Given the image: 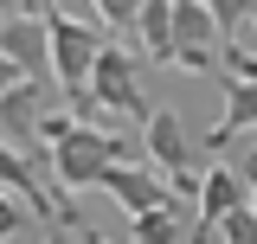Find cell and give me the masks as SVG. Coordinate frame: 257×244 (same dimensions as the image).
<instances>
[{"label":"cell","instance_id":"obj_1","mask_svg":"<svg viewBox=\"0 0 257 244\" xmlns=\"http://www.w3.org/2000/svg\"><path fill=\"white\" fill-rule=\"evenodd\" d=\"M45 32H52V77L71 103L90 96V71L103 58V26L90 7H45Z\"/></svg>","mask_w":257,"mask_h":244},{"label":"cell","instance_id":"obj_2","mask_svg":"<svg viewBox=\"0 0 257 244\" xmlns=\"http://www.w3.org/2000/svg\"><path fill=\"white\" fill-rule=\"evenodd\" d=\"M122 135H109V129H96V122H71L58 142H52V167H45V180L58 186V193H84V186H103L109 167H122Z\"/></svg>","mask_w":257,"mask_h":244},{"label":"cell","instance_id":"obj_3","mask_svg":"<svg viewBox=\"0 0 257 244\" xmlns=\"http://www.w3.org/2000/svg\"><path fill=\"white\" fill-rule=\"evenodd\" d=\"M142 64L128 58L122 45H103V58H96L90 71V103L103 109V116H142V129H148V96H142V77H135Z\"/></svg>","mask_w":257,"mask_h":244},{"label":"cell","instance_id":"obj_4","mask_svg":"<svg viewBox=\"0 0 257 244\" xmlns=\"http://www.w3.org/2000/svg\"><path fill=\"white\" fill-rule=\"evenodd\" d=\"M0 52L26 84H58L52 77V32H45V7L39 0H26V13L0 26Z\"/></svg>","mask_w":257,"mask_h":244},{"label":"cell","instance_id":"obj_5","mask_svg":"<svg viewBox=\"0 0 257 244\" xmlns=\"http://www.w3.org/2000/svg\"><path fill=\"white\" fill-rule=\"evenodd\" d=\"M142 142H148V167H155L174 193H199V186H193V174H187L193 148H187V129H180V116H174V109H155V116H148V129H142Z\"/></svg>","mask_w":257,"mask_h":244},{"label":"cell","instance_id":"obj_6","mask_svg":"<svg viewBox=\"0 0 257 244\" xmlns=\"http://www.w3.org/2000/svg\"><path fill=\"white\" fill-rule=\"evenodd\" d=\"M212 39H219V20L206 0H174V64L180 71H219L212 64Z\"/></svg>","mask_w":257,"mask_h":244},{"label":"cell","instance_id":"obj_7","mask_svg":"<svg viewBox=\"0 0 257 244\" xmlns=\"http://www.w3.org/2000/svg\"><path fill=\"white\" fill-rule=\"evenodd\" d=\"M238 206H251L244 174L225 167V161H219V167H206V180H199V212H193V244H212V231H219Z\"/></svg>","mask_w":257,"mask_h":244},{"label":"cell","instance_id":"obj_8","mask_svg":"<svg viewBox=\"0 0 257 244\" xmlns=\"http://www.w3.org/2000/svg\"><path fill=\"white\" fill-rule=\"evenodd\" d=\"M103 193H109L128 218H148V212H161V206H180V193L161 180L155 167H128V161L103 174Z\"/></svg>","mask_w":257,"mask_h":244},{"label":"cell","instance_id":"obj_9","mask_svg":"<svg viewBox=\"0 0 257 244\" xmlns=\"http://www.w3.org/2000/svg\"><path fill=\"white\" fill-rule=\"evenodd\" d=\"M0 193H13L32 218H58V206H52V199H45V186H39V167H32L26 154H13L7 142H0Z\"/></svg>","mask_w":257,"mask_h":244},{"label":"cell","instance_id":"obj_10","mask_svg":"<svg viewBox=\"0 0 257 244\" xmlns=\"http://www.w3.org/2000/svg\"><path fill=\"white\" fill-rule=\"evenodd\" d=\"M231 135H257V84H225V116H219V129H212V154H219Z\"/></svg>","mask_w":257,"mask_h":244},{"label":"cell","instance_id":"obj_11","mask_svg":"<svg viewBox=\"0 0 257 244\" xmlns=\"http://www.w3.org/2000/svg\"><path fill=\"white\" fill-rule=\"evenodd\" d=\"M135 32H142V52L155 64H174V0H142Z\"/></svg>","mask_w":257,"mask_h":244},{"label":"cell","instance_id":"obj_12","mask_svg":"<svg viewBox=\"0 0 257 244\" xmlns=\"http://www.w3.org/2000/svg\"><path fill=\"white\" fill-rule=\"evenodd\" d=\"M128 238L135 244H193V231L180 225V206H161L148 218H128Z\"/></svg>","mask_w":257,"mask_h":244},{"label":"cell","instance_id":"obj_13","mask_svg":"<svg viewBox=\"0 0 257 244\" xmlns=\"http://www.w3.org/2000/svg\"><path fill=\"white\" fill-rule=\"evenodd\" d=\"M219 231H225V244H257V212H251V206H238Z\"/></svg>","mask_w":257,"mask_h":244},{"label":"cell","instance_id":"obj_14","mask_svg":"<svg viewBox=\"0 0 257 244\" xmlns=\"http://www.w3.org/2000/svg\"><path fill=\"white\" fill-rule=\"evenodd\" d=\"M20 225H32V212L13 199V193H0V244H7V238H20Z\"/></svg>","mask_w":257,"mask_h":244},{"label":"cell","instance_id":"obj_15","mask_svg":"<svg viewBox=\"0 0 257 244\" xmlns=\"http://www.w3.org/2000/svg\"><path fill=\"white\" fill-rule=\"evenodd\" d=\"M45 244H84V231L64 225V218H52V225H45Z\"/></svg>","mask_w":257,"mask_h":244},{"label":"cell","instance_id":"obj_16","mask_svg":"<svg viewBox=\"0 0 257 244\" xmlns=\"http://www.w3.org/2000/svg\"><path fill=\"white\" fill-rule=\"evenodd\" d=\"M238 174H244V193H251V212H257V148L238 161Z\"/></svg>","mask_w":257,"mask_h":244},{"label":"cell","instance_id":"obj_17","mask_svg":"<svg viewBox=\"0 0 257 244\" xmlns=\"http://www.w3.org/2000/svg\"><path fill=\"white\" fill-rule=\"evenodd\" d=\"M13 84H26V77H20V71H13V64H7V52H0V96L13 90Z\"/></svg>","mask_w":257,"mask_h":244},{"label":"cell","instance_id":"obj_18","mask_svg":"<svg viewBox=\"0 0 257 244\" xmlns=\"http://www.w3.org/2000/svg\"><path fill=\"white\" fill-rule=\"evenodd\" d=\"M84 244H109V238H103V231H84Z\"/></svg>","mask_w":257,"mask_h":244},{"label":"cell","instance_id":"obj_19","mask_svg":"<svg viewBox=\"0 0 257 244\" xmlns=\"http://www.w3.org/2000/svg\"><path fill=\"white\" fill-rule=\"evenodd\" d=\"M251 32H257V0H251Z\"/></svg>","mask_w":257,"mask_h":244},{"label":"cell","instance_id":"obj_20","mask_svg":"<svg viewBox=\"0 0 257 244\" xmlns=\"http://www.w3.org/2000/svg\"><path fill=\"white\" fill-rule=\"evenodd\" d=\"M251 142H257V135H251Z\"/></svg>","mask_w":257,"mask_h":244}]
</instances>
